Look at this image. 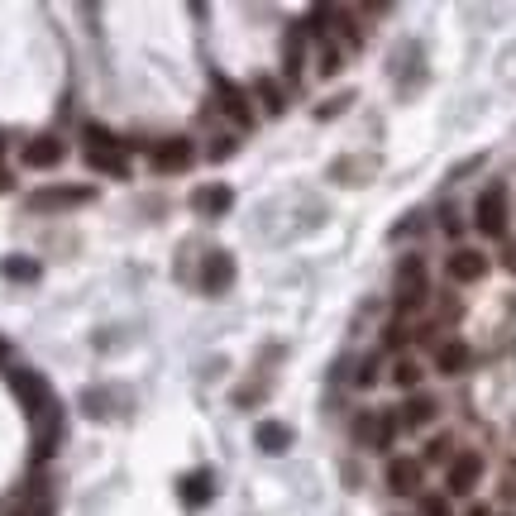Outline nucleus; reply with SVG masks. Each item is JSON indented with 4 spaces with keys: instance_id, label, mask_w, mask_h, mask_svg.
<instances>
[{
    "instance_id": "obj_23",
    "label": "nucleus",
    "mask_w": 516,
    "mask_h": 516,
    "mask_svg": "<svg viewBox=\"0 0 516 516\" xmlns=\"http://www.w3.org/2000/svg\"><path fill=\"white\" fill-rule=\"evenodd\" d=\"M392 435H397V416H378V440H373V450H387Z\"/></svg>"
},
{
    "instance_id": "obj_21",
    "label": "nucleus",
    "mask_w": 516,
    "mask_h": 516,
    "mask_svg": "<svg viewBox=\"0 0 516 516\" xmlns=\"http://www.w3.org/2000/svg\"><path fill=\"white\" fill-rule=\"evenodd\" d=\"M86 144H91V149H120V139L101 125H86Z\"/></svg>"
},
{
    "instance_id": "obj_30",
    "label": "nucleus",
    "mask_w": 516,
    "mask_h": 516,
    "mask_svg": "<svg viewBox=\"0 0 516 516\" xmlns=\"http://www.w3.org/2000/svg\"><path fill=\"white\" fill-rule=\"evenodd\" d=\"M445 454H450V440H445V435H440V440H430L426 459H445Z\"/></svg>"
},
{
    "instance_id": "obj_3",
    "label": "nucleus",
    "mask_w": 516,
    "mask_h": 516,
    "mask_svg": "<svg viewBox=\"0 0 516 516\" xmlns=\"http://www.w3.org/2000/svg\"><path fill=\"white\" fill-rule=\"evenodd\" d=\"M96 192L91 187H39V192H29V211L34 215H53V211H72V206H91Z\"/></svg>"
},
{
    "instance_id": "obj_22",
    "label": "nucleus",
    "mask_w": 516,
    "mask_h": 516,
    "mask_svg": "<svg viewBox=\"0 0 516 516\" xmlns=\"http://www.w3.org/2000/svg\"><path fill=\"white\" fill-rule=\"evenodd\" d=\"M354 440H359V445H373V440H378V416H359V421H354Z\"/></svg>"
},
{
    "instance_id": "obj_26",
    "label": "nucleus",
    "mask_w": 516,
    "mask_h": 516,
    "mask_svg": "<svg viewBox=\"0 0 516 516\" xmlns=\"http://www.w3.org/2000/svg\"><path fill=\"white\" fill-rule=\"evenodd\" d=\"M421 225H426V220H421V215L411 211V220H402V225H392V235H387V239H407V235H416Z\"/></svg>"
},
{
    "instance_id": "obj_1",
    "label": "nucleus",
    "mask_w": 516,
    "mask_h": 516,
    "mask_svg": "<svg viewBox=\"0 0 516 516\" xmlns=\"http://www.w3.org/2000/svg\"><path fill=\"white\" fill-rule=\"evenodd\" d=\"M10 387H15V397H20L24 416H29V426H39V421H48L58 407V397H53V387L43 383L39 373H29V368H10Z\"/></svg>"
},
{
    "instance_id": "obj_25",
    "label": "nucleus",
    "mask_w": 516,
    "mask_h": 516,
    "mask_svg": "<svg viewBox=\"0 0 516 516\" xmlns=\"http://www.w3.org/2000/svg\"><path fill=\"white\" fill-rule=\"evenodd\" d=\"M301 72V34H292L287 39V77H297Z\"/></svg>"
},
{
    "instance_id": "obj_11",
    "label": "nucleus",
    "mask_w": 516,
    "mask_h": 516,
    "mask_svg": "<svg viewBox=\"0 0 516 516\" xmlns=\"http://www.w3.org/2000/svg\"><path fill=\"white\" fill-rule=\"evenodd\" d=\"M177 497H182V507H206V502L215 497V478H211V469L187 473V478L177 483Z\"/></svg>"
},
{
    "instance_id": "obj_17",
    "label": "nucleus",
    "mask_w": 516,
    "mask_h": 516,
    "mask_svg": "<svg viewBox=\"0 0 516 516\" xmlns=\"http://www.w3.org/2000/svg\"><path fill=\"white\" fill-rule=\"evenodd\" d=\"M0 278H10V282H39V263H34V258L10 254V258H0Z\"/></svg>"
},
{
    "instance_id": "obj_5",
    "label": "nucleus",
    "mask_w": 516,
    "mask_h": 516,
    "mask_svg": "<svg viewBox=\"0 0 516 516\" xmlns=\"http://www.w3.org/2000/svg\"><path fill=\"white\" fill-rule=\"evenodd\" d=\"M215 106L225 110V115H230L239 129L254 125V106H249V96H244V91H239L230 77H220V72H215Z\"/></svg>"
},
{
    "instance_id": "obj_8",
    "label": "nucleus",
    "mask_w": 516,
    "mask_h": 516,
    "mask_svg": "<svg viewBox=\"0 0 516 516\" xmlns=\"http://www.w3.org/2000/svg\"><path fill=\"white\" fill-rule=\"evenodd\" d=\"M192 139H163L158 149H153V168L158 172H182V168H192Z\"/></svg>"
},
{
    "instance_id": "obj_6",
    "label": "nucleus",
    "mask_w": 516,
    "mask_h": 516,
    "mask_svg": "<svg viewBox=\"0 0 516 516\" xmlns=\"http://www.w3.org/2000/svg\"><path fill=\"white\" fill-rule=\"evenodd\" d=\"M478 478H483V459L478 454H459L450 464V473H445V497H469L473 488H478Z\"/></svg>"
},
{
    "instance_id": "obj_18",
    "label": "nucleus",
    "mask_w": 516,
    "mask_h": 516,
    "mask_svg": "<svg viewBox=\"0 0 516 516\" xmlns=\"http://www.w3.org/2000/svg\"><path fill=\"white\" fill-rule=\"evenodd\" d=\"M435 397H411L407 407H402V426H426V421H435Z\"/></svg>"
},
{
    "instance_id": "obj_32",
    "label": "nucleus",
    "mask_w": 516,
    "mask_h": 516,
    "mask_svg": "<svg viewBox=\"0 0 516 516\" xmlns=\"http://www.w3.org/2000/svg\"><path fill=\"white\" fill-rule=\"evenodd\" d=\"M5 354H10V344H5V340H0V359H5Z\"/></svg>"
},
{
    "instance_id": "obj_10",
    "label": "nucleus",
    "mask_w": 516,
    "mask_h": 516,
    "mask_svg": "<svg viewBox=\"0 0 516 516\" xmlns=\"http://www.w3.org/2000/svg\"><path fill=\"white\" fill-rule=\"evenodd\" d=\"M63 153H67L63 139L39 134V139H29V144H24V163H29V168H58V163H63Z\"/></svg>"
},
{
    "instance_id": "obj_27",
    "label": "nucleus",
    "mask_w": 516,
    "mask_h": 516,
    "mask_svg": "<svg viewBox=\"0 0 516 516\" xmlns=\"http://www.w3.org/2000/svg\"><path fill=\"white\" fill-rule=\"evenodd\" d=\"M359 387H373L378 383V359H364V368H359V378H354Z\"/></svg>"
},
{
    "instance_id": "obj_15",
    "label": "nucleus",
    "mask_w": 516,
    "mask_h": 516,
    "mask_svg": "<svg viewBox=\"0 0 516 516\" xmlns=\"http://www.w3.org/2000/svg\"><path fill=\"white\" fill-rule=\"evenodd\" d=\"M86 168H96V172H115V177H125L129 163H125V153H120V149H86Z\"/></svg>"
},
{
    "instance_id": "obj_14",
    "label": "nucleus",
    "mask_w": 516,
    "mask_h": 516,
    "mask_svg": "<svg viewBox=\"0 0 516 516\" xmlns=\"http://www.w3.org/2000/svg\"><path fill=\"white\" fill-rule=\"evenodd\" d=\"M488 273V254H478V249H454L450 254V278L454 282H478Z\"/></svg>"
},
{
    "instance_id": "obj_20",
    "label": "nucleus",
    "mask_w": 516,
    "mask_h": 516,
    "mask_svg": "<svg viewBox=\"0 0 516 516\" xmlns=\"http://www.w3.org/2000/svg\"><path fill=\"white\" fill-rule=\"evenodd\" d=\"M421 516H450V497L445 493H421Z\"/></svg>"
},
{
    "instance_id": "obj_16",
    "label": "nucleus",
    "mask_w": 516,
    "mask_h": 516,
    "mask_svg": "<svg viewBox=\"0 0 516 516\" xmlns=\"http://www.w3.org/2000/svg\"><path fill=\"white\" fill-rule=\"evenodd\" d=\"M435 364H440V373H464V368H469V344H464V340L440 344V354H435Z\"/></svg>"
},
{
    "instance_id": "obj_33",
    "label": "nucleus",
    "mask_w": 516,
    "mask_h": 516,
    "mask_svg": "<svg viewBox=\"0 0 516 516\" xmlns=\"http://www.w3.org/2000/svg\"><path fill=\"white\" fill-rule=\"evenodd\" d=\"M5 187H10V182H5V172H0V192H5Z\"/></svg>"
},
{
    "instance_id": "obj_2",
    "label": "nucleus",
    "mask_w": 516,
    "mask_h": 516,
    "mask_svg": "<svg viewBox=\"0 0 516 516\" xmlns=\"http://www.w3.org/2000/svg\"><path fill=\"white\" fill-rule=\"evenodd\" d=\"M473 225H478L488 239L507 235V187H502V182H493L488 192L478 196V206H473Z\"/></svg>"
},
{
    "instance_id": "obj_31",
    "label": "nucleus",
    "mask_w": 516,
    "mask_h": 516,
    "mask_svg": "<svg viewBox=\"0 0 516 516\" xmlns=\"http://www.w3.org/2000/svg\"><path fill=\"white\" fill-rule=\"evenodd\" d=\"M469 516H488V507H473V512Z\"/></svg>"
},
{
    "instance_id": "obj_19",
    "label": "nucleus",
    "mask_w": 516,
    "mask_h": 516,
    "mask_svg": "<svg viewBox=\"0 0 516 516\" xmlns=\"http://www.w3.org/2000/svg\"><path fill=\"white\" fill-rule=\"evenodd\" d=\"M258 96H263L268 115H282V110H287V101H282V86L273 82V77H258Z\"/></svg>"
},
{
    "instance_id": "obj_7",
    "label": "nucleus",
    "mask_w": 516,
    "mask_h": 516,
    "mask_svg": "<svg viewBox=\"0 0 516 516\" xmlns=\"http://www.w3.org/2000/svg\"><path fill=\"white\" fill-rule=\"evenodd\" d=\"M230 282H235V258L225 254V249H211V254H206V263H201V292L220 297Z\"/></svg>"
},
{
    "instance_id": "obj_13",
    "label": "nucleus",
    "mask_w": 516,
    "mask_h": 516,
    "mask_svg": "<svg viewBox=\"0 0 516 516\" xmlns=\"http://www.w3.org/2000/svg\"><path fill=\"white\" fill-rule=\"evenodd\" d=\"M387 488L397 497H411L421 488V464H416V459H392V464H387Z\"/></svg>"
},
{
    "instance_id": "obj_4",
    "label": "nucleus",
    "mask_w": 516,
    "mask_h": 516,
    "mask_svg": "<svg viewBox=\"0 0 516 516\" xmlns=\"http://www.w3.org/2000/svg\"><path fill=\"white\" fill-rule=\"evenodd\" d=\"M421 301H426V258L407 254L397 263V306L411 311V306H421Z\"/></svg>"
},
{
    "instance_id": "obj_12",
    "label": "nucleus",
    "mask_w": 516,
    "mask_h": 516,
    "mask_svg": "<svg viewBox=\"0 0 516 516\" xmlns=\"http://www.w3.org/2000/svg\"><path fill=\"white\" fill-rule=\"evenodd\" d=\"M254 445L263 454H287V450H292V426H287V421H258V426H254Z\"/></svg>"
},
{
    "instance_id": "obj_24",
    "label": "nucleus",
    "mask_w": 516,
    "mask_h": 516,
    "mask_svg": "<svg viewBox=\"0 0 516 516\" xmlns=\"http://www.w3.org/2000/svg\"><path fill=\"white\" fill-rule=\"evenodd\" d=\"M392 378H397V387H416V383H421V368L411 364V359H402V364H397V373H392Z\"/></svg>"
},
{
    "instance_id": "obj_28",
    "label": "nucleus",
    "mask_w": 516,
    "mask_h": 516,
    "mask_svg": "<svg viewBox=\"0 0 516 516\" xmlns=\"http://www.w3.org/2000/svg\"><path fill=\"white\" fill-rule=\"evenodd\" d=\"M230 153H235V139H230V134H220V139L211 144V158L220 163V158H230Z\"/></svg>"
},
{
    "instance_id": "obj_9",
    "label": "nucleus",
    "mask_w": 516,
    "mask_h": 516,
    "mask_svg": "<svg viewBox=\"0 0 516 516\" xmlns=\"http://www.w3.org/2000/svg\"><path fill=\"white\" fill-rule=\"evenodd\" d=\"M235 206V192L225 187V182H211V187H196L192 196V211L196 215H206V220H215V215H225Z\"/></svg>"
},
{
    "instance_id": "obj_29",
    "label": "nucleus",
    "mask_w": 516,
    "mask_h": 516,
    "mask_svg": "<svg viewBox=\"0 0 516 516\" xmlns=\"http://www.w3.org/2000/svg\"><path fill=\"white\" fill-rule=\"evenodd\" d=\"M340 48H325V58H321V72H325V77H335V72H340Z\"/></svg>"
}]
</instances>
